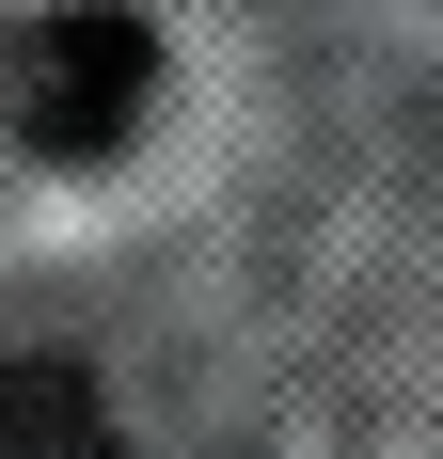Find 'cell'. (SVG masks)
Masks as SVG:
<instances>
[{
	"label": "cell",
	"mask_w": 443,
	"mask_h": 459,
	"mask_svg": "<svg viewBox=\"0 0 443 459\" xmlns=\"http://www.w3.org/2000/svg\"><path fill=\"white\" fill-rule=\"evenodd\" d=\"M143 95H159V32H143L127 0H64V16L16 48V127H32V159H64V175H95V159L143 127Z\"/></svg>",
	"instance_id": "obj_1"
},
{
	"label": "cell",
	"mask_w": 443,
	"mask_h": 459,
	"mask_svg": "<svg viewBox=\"0 0 443 459\" xmlns=\"http://www.w3.org/2000/svg\"><path fill=\"white\" fill-rule=\"evenodd\" d=\"M0 459H111V396L80 365H0Z\"/></svg>",
	"instance_id": "obj_2"
}]
</instances>
